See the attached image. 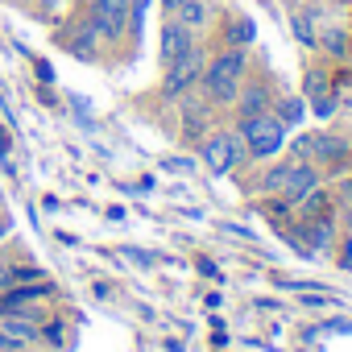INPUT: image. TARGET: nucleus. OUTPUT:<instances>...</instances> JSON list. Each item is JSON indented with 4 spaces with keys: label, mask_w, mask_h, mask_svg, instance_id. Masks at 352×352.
Instances as JSON below:
<instances>
[{
    "label": "nucleus",
    "mask_w": 352,
    "mask_h": 352,
    "mask_svg": "<svg viewBox=\"0 0 352 352\" xmlns=\"http://www.w3.org/2000/svg\"><path fill=\"white\" fill-rule=\"evenodd\" d=\"M331 108H336V104H331V100H315V112H319V116H327V112H331Z\"/></svg>",
    "instance_id": "a211bd4d"
},
{
    "label": "nucleus",
    "mask_w": 352,
    "mask_h": 352,
    "mask_svg": "<svg viewBox=\"0 0 352 352\" xmlns=\"http://www.w3.org/2000/svg\"><path fill=\"white\" fill-rule=\"evenodd\" d=\"M129 0H91V13H87V21H91V30L104 38V42H120L124 38V30H129Z\"/></svg>",
    "instance_id": "20e7f679"
},
{
    "label": "nucleus",
    "mask_w": 352,
    "mask_h": 352,
    "mask_svg": "<svg viewBox=\"0 0 352 352\" xmlns=\"http://www.w3.org/2000/svg\"><path fill=\"white\" fill-rule=\"evenodd\" d=\"M245 71H249V54H245V46H228V50H220V54L204 67V79H199L204 100H208V104H232L236 91H241V83H245Z\"/></svg>",
    "instance_id": "f257e3e1"
},
{
    "label": "nucleus",
    "mask_w": 352,
    "mask_h": 352,
    "mask_svg": "<svg viewBox=\"0 0 352 352\" xmlns=\"http://www.w3.org/2000/svg\"><path fill=\"white\" fill-rule=\"evenodd\" d=\"M191 46H195V30H187L183 21H166V25H162V58H166V63L183 58Z\"/></svg>",
    "instance_id": "0eeeda50"
},
{
    "label": "nucleus",
    "mask_w": 352,
    "mask_h": 352,
    "mask_svg": "<svg viewBox=\"0 0 352 352\" xmlns=\"http://www.w3.org/2000/svg\"><path fill=\"white\" fill-rule=\"evenodd\" d=\"M228 42L232 46H249L253 42V21L249 17H232L228 21Z\"/></svg>",
    "instance_id": "2eb2a0df"
},
{
    "label": "nucleus",
    "mask_w": 352,
    "mask_h": 352,
    "mask_svg": "<svg viewBox=\"0 0 352 352\" xmlns=\"http://www.w3.org/2000/svg\"><path fill=\"white\" fill-rule=\"evenodd\" d=\"M34 340H38V331H34V323L21 319V315H9L5 323H0V348L21 352V348H30Z\"/></svg>",
    "instance_id": "1a4fd4ad"
},
{
    "label": "nucleus",
    "mask_w": 352,
    "mask_h": 352,
    "mask_svg": "<svg viewBox=\"0 0 352 352\" xmlns=\"http://www.w3.org/2000/svg\"><path fill=\"white\" fill-rule=\"evenodd\" d=\"M270 100H274V91H270V83L265 79H253V83H241V91H236V112L241 116H257V112H270Z\"/></svg>",
    "instance_id": "423d86ee"
},
{
    "label": "nucleus",
    "mask_w": 352,
    "mask_h": 352,
    "mask_svg": "<svg viewBox=\"0 0 352 352\" xmlns=\"http://www.w3.org/2000/svg\"><path fill=\"white\" fill-rule=\"evenodd\" d=\"M236 133H241V141H245L249 157H257V162H265L270 153H278V149H282V141H286V124H282V120H278L274 112L241 116Z\"/></svg>",
    "instance_id": "f03ea898"
},
{
    "label": "nucleus",
    "mask_w": 352,
    "mask_h": 352,
    "mask_svg": "<svg viewBox=\"0 0 352 352\" xmlns=\"http://www.w3.org/2000/svg\"><path fill=\"white\" fill-rule=\"evenodd\" d=\"M204 67H208V58H204V50H199V46H191L183 58L166 63L162 96H166V100H183L187 91H195V87H199V79H204Z\"/></svg>",
    "instance_id": "7ed1b4c3"
},
{
    "label": "nucleus",
    "mask_w": 352,
    "mask_h": 352,
    "mask_svg": "<svg viewBox=\"0 0 352 352\" xmlns=\"http://www.w3.org/2000/svg\"><path fill=\"white\" fill-rule=\"evenodd\" d=\"M290 170H294V166H274V170H265L261 191H265V195H282V191H286V183H290Z\"/></svg>",
    "instance_id": "ddd939ff"
},
{
    "label": "nucleus",
    "mask_w": 352,
    "mask_h": 352,
    "mask_svg": "<svg viewBox=\"0 0 352 352\" xmlns=\"http://www.w3.org/2000/svg\"><path fill=\"white\" fill-rule=\"evenodd\" d=\"M179 5H183V0H162V9H166V13H174Z\"/></svg>",
    "instance_id": "aec40b11"
},
{
    "label": "nucleus",
    "mask_w": 352,
    "mask_h": 352,
    "mask_svg": "<svg viewBox=\"0 0 352 352\" xmlns=\"http://www.w3.org/2000/svg\"><path fill=\"white\" fill-rule=\"evenodd\" d=\"M340 149H344V145H340V141H331L327 133H307V137H298V141H294V153H298L302 162H331Z\"/></svg>",
    "instance_id": "6e6552de"
},
{
    "label": "nucleus",
    "mask_w": 352,
    "mask_h": 352,
    "mask_svg": "<svg viewBox=\"0 0 352 352\" xmlns=\"http://www.w3.org/2000/svg\"><path fill=\"white\" fill-rule=\"evenodd\" d=\"M9 232V216H0V236H5Z\"/></svg>",
    "instance_id": "412c9836"
},
{
    "label": "nucleus",
    "mask_w": 352,
    "mask_h": 352,
    "mask_svg": "<svg viewBox=\"0 0 352 352\" xmlns=\"http://www.w3.org/2000/svg\"><path fill=\"white\" fill-rule=\"evenodd\" d=\"M183 116H187V137L199 141V133L208 129V108H199V100L187 91V104H183Z\"/></svg>",
    "instance_id": "f8f14e48"
},
{
    "label": "nucleus",
    "mask_w": 352,
    "mask_h": 352,
    "mask_svg": "<svg viewBox=\"0 0 352 352\" xmlns=\"http://www.w3.org/2000/svg\"><path fill=\"white\" fill-rule=\"evenodd\" d=\"M9 286H13V282H9V270H0V294H5Z\"/></svg>",
    "instance_id": "6ab92c4d"
},
{
    "label": "nucleus",
    "mask_w": 352,
    "mask_h": 352,
    "mask_svg": "<svg viewBox=\"0 0 352 352\" xmlns=\"http://www.w3.org/2000/svg\"><path fill=\"white\" fill-rule=\"evenodd\" d=\"M302 91H307V96H319V91H323V75H319V71H311V75H307V87H302Z\"/></svg>",
    "instance_id": "dca6fc26"
},
{
    "label": "nucleus",
    "mask_w": 352,
    "mask_h": 352,
    "mask_svg": "<svg viewBox=\"0 0 352 352\" xmlns=\"http://www.w3.org/2000/svg\"><path fill=\"white\" fill-rule=\"evenodd\" d=\"M9 282H38V270H9Z\"/></svg>",
    "instance_id": "f3484780"
},
{
    "label": "nucleus",
    "mask_w": 352,
    "mask_h": 352,
    "mask_svg": "<svg viewBox=\"0 0 352 352\" xmlns=\"http://www.w3.org/2000/svg\"><path fill=\"white\" fill-rule=\"evenodd\" d=\"M174 21H183L187 30H199L212 21V9H208V0H183L179 9H174Z\"/></svg>",
    "instance_id": "9b49d317"
},
{
    "label": "nucleus",
    "mask_w": 352,
    "mask_h": 352,
    "mask_svg": "<svg viewBox=\"0 0 352 352\" xmlns=\"http://www.w3.org/2000/svg\"><path fill=\"white\" fill-rule=\"evenodd\" d=\"M311 191H319V170H315V166H294V170H290V183H286L282 195H286L290 204H302Z\"/></svg>",
    "instance_id": "9d476101"
},
{
    "label": "nucleus",
    "mask_w": 352,
    "mask_h": 352,
    "mask_svg": "<svg viewBox=\"0 0 352 352\" xmlns=\"http://www.w3.org/2000/svg\"><path fill=\"white\" fill-rule=\"evenodd\" d=\"M274 116H278L282 124H298V120L307 116V104H302L298 96H290V100H282V104H278V112H274Z\"/></svg>",
    "instance_id": "4468645a"
},
{
    "label": "nucleus",
    "mask_w": 352,
    "mask_h": 352,
    "mask_svg": "<svg viewBox=\"0 0 352 352\" xmlns=\"http://www.w3.org/2000/svg\"><path fill=\"white\" fill-rule=\"evenodd\" d=\"M241 157H245V141H241V133H216V137L204 141V166H208L212 174H228V170H236Z\"/></svg>",
    "instance_id": "39448f33"
}]
</instances>
